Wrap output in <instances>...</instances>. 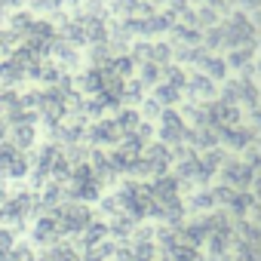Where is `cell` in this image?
I'll use <instances>...</instances> for the list:
<instances>
[{
  "label": "cell",
  "instance_id": "6da1fadb",
  "mask_svg": "<svg viewBox=\"0 0 261 261\" xmlns=\"http://www.w3.org/2000/svg\"><path fill=\"white\" fill-rule=\"evenodd\" d=\"M56 221H59V227H62V237H80L89 224H92V209L86 206V203H77V200H68V203H62L56 212Z\"/></svg>",
  "mask_w": 261,
  "mask_h": 261
},
{
  "label": "cell",
  "instance_id": "7a4b0ae2",
  "mask_svg": "<svg viewBox=\"0 0 261 261\" xmlns=\"http://www.w3.org/2000/svg\"><path fill=\"white\" fill-rule=\"evenodd\" d=\"M157 133H160V142L166 148H178V145H188V133H191V126L185 123L181 111L178 108H166L157 120Z\"/></svg>",
  "mask_w": 261,
  "mask_h": 261
},
{
  "label": "cell",
  "instance_id": "3957f363",
  "mask_svg": "<svg viewBox=\"0 0 261 261\" xmlns=\"http://www.w3.org/2000/svg\"><path fill=\"white\" fill-rule=\"evenodd\" d=\"M31 175V157L19 148H13L10 142L0 145V178L4 181H22Z\"/></svg>",
  "mask_w": 261,
  "mask_h": 261
},
{
  "label": "cell",
  "instance_id": "277c9868",
  "mask_svg": "<svg viewBox=\"0 0 261 261\" xmlns=\"http://www.w3.org/2000/svg\"><path fill=\"white\" fill-rule=\"evenodd\" d=\"M28 237H31V246L49 249V246L62 243V227H59V221H56L53 212H40V215L28 224Z\"/></svg>",
  "mask_w": 261,
  "mask_h": 261
},
{
  "label": "cell",
  "instance_id": "5b68a950",
  "mask_svg": "<svg viewBox=\"0 0 261 261\" xmlns=\"http://www.w3.org/2000/svg\"><path fill=\"white\" fill-rule=\"evenodd\" d=\"M120 139H123V133H120V126H117L114 117L92 120V123L86 126V136H83V142L92 145V148H114Z\"/></svg>",
  "mask_w": 261,
  "mask_h": 261
},
{
  "label": "cell",
  "instance_id": "8992f818",
  "mask_svg": "<svg viewBox=\"0 0 261 261\" xmlns=\"http://www.w3.org/2000/svg\"><path fill=\"white\" fill-rule=\"evenodd\" d=\"M181 95H185L188 101H194V105H209V101L218 95V83L209 80L206 74L194 71V74H188V83H185Z\"/></svg>",
  "mask_w": 261,
  "mask_h": 261
},
{
  "label": "cell",
  "instance_id": "52a82bcc",
  "mask_svg": "<svg viewBox=\"0 0 261 261\" xmlns=\"http://www.w3.org/2000/svg\"><path fill=\"white\" fill-rule=\"evenodd\" d=\"M7 142L28 154L31 148H37V126L34 123H13L10 133H7Z\"/></svg>",
  "mask_w": 261,
  "mask_h": 261
},
{
  "label": "cell",
  "instance_id": "ba28073f",
  "mask_svg": "<svg viewBox=\"0 0 261 261\" xmlns=\"http://www.w3.org/2000/svg\"><path fill=\"white\" fill-rule=\"evenodd\" d=\"M197 71L200 74H206L209 80H215V83H224L227 80V74H230V68H227V62H224V56H215V53H203L200 56V62H197Z\"/></svg>",
  "mask_w": 261,
  "mask_h": 261
},
{
  "label": "cell",
  "instance_id": "9c48e42d",
  "mask_svg": "<svg viewBox=\"0 0 261 261\" xmlns=\"http://www.w3.org/2000/svg\"><path fill=\"white\" fill-rule=\"evenodd\" d=\"M221 148H230V151H249L252 148V133L246 126H230L221 133Z\"/></svg>",
  "mask_w": 261,
  "mask_h": 261
},
{
  "label": "cell",
  "instance_id": "30bf717a",
  "mask_svg": "<svg viewBox=\"0 0 261 261\" xmlns=\"http://www.w3.org/2000/svg\"><path fill=\"white\" fill-rule=\"evenodd\" d=\"M151 98H154V101H157V105H160V108L166 111V108H178L185 95H181V89H178V86H172V83H166V80H160V83L154 86V92H151Z\"/></svg>",
  "mask_w": 261,
  "mask_h": 261
},
{
  "label": "cell",
  "instance_id": "8fae6325",
  "mask_svg": "<svg viewBox=\"0 0 261 261\" xmlns=\"http://www.w3.org/2000/svg\"><path fill=\"white\" fill-rule=\"evenodd\" d=\"M25 4L31 7V13H59L65 7V0H25Z\"/></svg>",
  "mask_w": 261,
  "mask_h": 261
},
{
  "label": "cell",
  "instance_id": "7c38bea8",
  "mask_svg": "<svg viewBox=\"0 0 261 261\" xmlns=\"http://www.w3.org/2000/svg\"><path fill=\"white\" fill-rule=\"evenodd\" d=\"M233 7H240L243 13H258L261 10V0H233Z\"/></svg>",
  "mask_w": 261,
  "mask_h": 261
},
{
  "label": "cell",
  "instance_id": "4fadbf2b",
  "mask_svg": "<svg viewBox=\"0 0 261 261\" xmlns=\"http://www.w3.org/2000/svg\"><path fill=\"white\" fill-rule=\"evenodd\" d=\"M206 7H212L215 13H221V7H224V10L233 7V0H206Z\"/></svg>",
  "mask_w": 261,
  "mask_h": 261
}]
</instances>
